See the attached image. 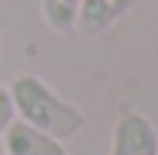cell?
<instances>
[{
  "mask_svg": "<svg viewBox=\"0 0 158 155\" xmlns=\"http://www.w3.org/2000/svg\"><path fill=\"white\" fill-rule=\"evenodd\" d=\"M10 100H13V113L19 123L42 129L55 139H74L84 129V113L81 107H74L71 100H64L55 87H48L39 74H19L10 81Z\"/></svg>",
  "mask_w": 158,
  "mask_h": 155,
  "instance_id": "6da1fadb",
  "label": "cell"
},
{
  "mask_svg": "<svg viewBox=\"0 0 158 155\" xmlns=\"http://www.w3.org/2000/svg\"><path fill=\"white\" fill-rule=\"evenodd\" d=\"M110 155H158V129L139 110H126L113 123Z\"/></svg>",
  "mask_w": 158,
  "mask_h": 155,
  "instance_id": "7a4b0ae2",
  "label": "cell"
},
{
  "mask_svg": "<svg viewBox=\"0 0 158 155\" xmlns=\"http://www.w3.org/2000/svg\"><path fill=\"white\" fill-rule=\"evenodd\" d=\"M3 152L6 155H68L61 139L48 136L42 129H32L19 119H13L10 129L3 132Z\"/></svg>",
  "mask_w": 158,
  "mask_h": 155,
  "instance_id": "3957f363",
  "label": "cell"
},
{
  "mask_svg": "<svg viewBox=\"0 0 158 155\" xmlns=\"http://www.w3.org/2000/svg\"><path fill=\"white\" fill-rule=\"evenodd\" d=\"M139 0H81L77 10V29L84 36H100L110 26H116Z\"/></svg>",
  "mask_w": 158,
  "mask_h": 155,
  "instance_id": "277c9868",
  "label": "cell"
},
{
  "mask_svg": "<svg viewBox=\"0 0 158 155\" xmlns=\"http://www.w3.org/2000/svg\"><path fill=\"white\" fill-rule=\"evenodd\" d=\"M77 10H81V0H42V16H45L48 29L55 32L77 29Z\"/></svg>",
  "mask_w": 158,
  "mask_h": 155,
  "instance_id": "5b68a950",
  "label": "cell"
},
{
  "mask_svg": "<svg viewBox=\"0 0 158 155\" xmlns=\"http://www.w3.org/2000/svg\"><path fill=\"white\" fill-rule=\"evenodd\" d=\"M16 119V113H13V100H10V90L0 87V139H3V132L10 129V123Z\"/></svg>",
  "mask_w": 158,
  "mask_h": 155,
  "instance_id": "8992f818",
  "label": "cell"
}]
</instances>
